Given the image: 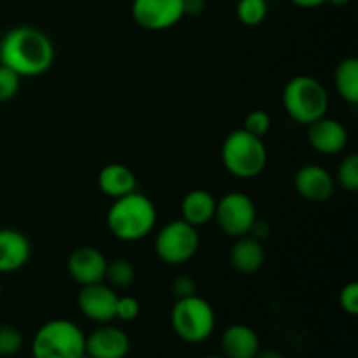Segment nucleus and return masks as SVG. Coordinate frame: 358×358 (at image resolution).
I'll return each mask as SVG.
<instances>
[{"label":"nucleus","instance_id":"nucleus-1","mask_svg":"<svg viewBox=\"0 0 358 358\" xmlns=\"http://www.w3.org/2000/svg\"><path fill=\"white\" fill-rule=\"evenodd\" d=\"M55 62V45L35 27H16L0 41V65L20 77H37L48 72Z\"/></svg>","mask_w":358,"mask_h":358},{"label":"nucleus","instance_id":"nucleus-2","mask_svg":"<svg viewBox=\"0 0 358 358\" xmlns=\"http://www.w3.org/2000/svg\"><path fill=\"white\" fill-rule=\"evenodd\" d=\"M157 222L152 199L142 192H129L114 199L107 212V227L121 241H140L149 236Z\"/></svg>","mask_w":358,"mask_h":358},{"label":"nucleus","instance_id":"nucleus-3","mask_svg":"<svg viewBox=\"0 0 358 358\" xmlns=\"http://www.w3.org/2000/svg\"><path fill=\"white\" fill-rule=\"evenodd\" d=\"M282 103L292 121L310 126L327 114L329 94L317 77L296 76L283 87Z\"/></svg>","mask_w":358,"mask_h":358},{"label":"nucleus","instance_id":"nucleus-4","mask_svg":"<svg viewBox=\"0 0 358 358\" xmlns=\"http://www.w3.org/2000/svg\"><path fill=\"white\" fill-rule=\"evenodd\" d=\"M30 348L34 358H83L86 334L72 320L55 318L35 332Z\"/></svg>","mask_w":358,"mask_h":358},{"label":"nucleus","instance_id":"nucleus-5","mask_svg":"<svg viewBox=\"0 0 358 358\" xmlns=\"http://www.w3.org/2000/svg\"><path fill=\"white\" fill-rule=\"evenodd\" d=\"M222 164L238 178H255L268 164V150L259 136L250 135L243 128L234 129L224 138L220 150Z\"/></svg>","mask_w":358,"mask_h":358},{"label":"nucleus","instance_id":"nucleus-6","mask_svg":"<svg viewBox=\"0 0 358 358\" xmlns=\"http://www.w3.org/2000/svg\"><path fill=\"white\" fill-rule=\"evenodd\" d=\"M170 324L182 341L199 345L212 338L217 318L212 304L194 294L185 299L175 301L170 313Z\"/></svg>","mask_w":358,"mask_h":358},{"label":"nucleus","instance_id":"nucleus-7","mask_svg":"<svg viewBox=\"0 0 358 358\" xmlns=\"http://www.w3.org/2000/svg\"><path fill=\"white\" fill-rule=\"evenodd\" d=\"M198 248V227L191 226L182 219L171 220L166 226H163V229L156 234V240H154L156 255L170 266H178L191 261Z\"/></svg>","mask_w":358,"mask_h":358},{"label":"nucleus","instance_id":"nucleus-8","mask_svg":"<svg viewBox=\"0 0 358 358\" xmlns=\"http://www.w3.org/2000/svg\"><path fill=\"white\" fill-rule=\"evenodd\" d=\"M213 219L226 236L240 238L250 234L257 220V210L254 201L243 192H227L217 201Z\"/></svg>","mask_w":358,"mask_h":358},{"label":"nucleus","instance_id":"nucleus-9","mask_svg":"<svg viewBox=\"0 0 358 358\" xmlns=\"http://www.w3.org/2000/svg\"><path fill=\"white\" fill-rule=\"evenodd\" d=\"M131 16L143 30L161 31L184 17V7L182 0H133Z\"/></svg>","mask_w":358,"mask_h":358},{"label":"nucleus","instance_id":"nucleus-10","mask_svg":"<svg viewBox=\"0 0 358 358\" xmlns=\"http://www.w3.org/2000/svg\"><path fill=\"white\" fill-rule=\"evenodd\" d=\"M117 297L110 285H105L103 282L93 283L80 289L77 296V306L87 320L96 324H110L112 320H115Z\"/></svg>","mask_w":358,"mask_h":358},{"label":"nucleus","instance_id":"nucleus-11","mask_svg":"<svg viewBox=\"0 0 358 358\" xmlns=\"http://www.w3.org/2000/svg\"><path fill=\"white\" fill-rule=\"evenodd\" d=\"M108 261L98 248L79 247L70 254L66 269L69 275L80 287L93 285V283L105 282Z\"/></svg>","mask_w":358,"mask_h":358},{"label":"nucleus","instance_id":"nucleus-12","mask_svg":"<svg viewBox=\"0 0 358 358\" xmlns=\"http://www.w3.org/2000/svg\"><path fill=\"white\" fill-rule=\"evenodd\" d=\"M129 348V336L115 325L103 324L86 336V355L90 358H126Z\"/></svg>","mask_w":358,"mask_h":358},{"label":"nucleus","instance_id":"nucleus-13","mask_svg":"<svg viewBox=\"0 0 358 358\" xmlns=\"http://www.w3.org/2000/svg\"><path fill=\"white\" fill-rule=\"evenodd\" d=\"M308 142L318 154L336 156L348 145V129L338 119L324 115L308 126Z\"/></svg>","mask_w":358,"mask_h":358},{"label":"nucleus","instance_id":"nucleus-14","mask_svg":"<svg viewBox=\"0 0 358 358\" xmlns=\"http://www.w3.org/2000/svg\"><path fill=\"white\" fill-rule=\"evenodd\" d=\"M294 185L301 198L308 201L322 203L332 198L336 191V180L324 166L318 164H304L297 170Z\"/></svg>","mask_w":358,"mask_h":358},{"label":"nucleus","instance_id":"nucleus-15","mask_svg":"<svg viewBox=\"0 0 358 358\" xmlns=\"http://www.w3.org/2000/svg\"><path fill=\"white\" fill-rule=\"evenodd\" d=\"M220 348L224 358H255L261 352V339L248 325L234 324L222 332Z\"/></svg>","mask_w":358,"mask_h":358},{"label":"nucleus","instance_id":"nucleus-16","mask_svg":"<svg viewBox=\"0 0 358 358\" xmlns=\"http://www.w3.org/2000/svg\"><path fill=\"white\" fill-rule=\"evenodd\" d=\"M31 254V245L21 231L0 229V273L23 268Z\"/></svg>","mask_w":358,"mask_h":358},{"label":"nucleus","instance_id":"nucleus-17","mask_svg":"<svg viewBox=\"0 0 358 358\" xmlns=\"http://www.w3.org/2000/svg\"><path fill=\"white\" fill-rule=\"evenodd\" d=\"M264 248L257 238L245 234L234 238V243L229 250V262L241 275H254L264 264Z\"/></svg>","mask_w":358,"mask_h":358},{"label":"nucleus","instance_id":"nucleus-18","mask_svg":"<svg viewBox=\"0 0 358 358\" xmlns=\"http://www.w3.org/2000/svg\"><path fill=\"white\" fill-rule=\"evenodd\" d=\"M136 175L131 168L121 163H110L98 173V187L105 196L117 199L136 191Z\"/></svg>","mask_w":358,"mask_h":358},{"label":"nucleus","instance_id":"nucleus-19","mask_svg":"<svg viewBox=\"0 0 358 358\" xmlns=\"http://www.w3.org/2000/svg\"><path fill=\"white\" fill-rule=\"evenodd\" d=\"M215 208L217 199L212 192L205 191V189H194V191H189L182 199L180 219L191 226L201 227L213 220Z\"/></svg>","mask_w":358,"mask_h":358},{"label":"nucleus","instance_id":"nucleus-20","mask_svg":"<svg viewBox=\"0 0 358 358\" xmlns=\"http://www.w3.org/2000/svg\"><path fill=\"white\" fill-rule=\"evenodd\" d=\"M334 86L339 96L350 105L358 103V59L350 56L339 62L334 72Z\"/></svg>","mask_w":358,"mask_h":358},{"label":"nucleus","instance_id":"nucleus-21","mask_svg":"<svg viewBox=\"0 0 358 358\" xmlns=\"http://www.w3.org/2000/svg\"><path fill=\"white\" fill-rule=\"evenodd\" d=\"M136 278V269L128 259H115L108 262L105 280L110 283L112 289H126L131 285Z\"/></svg>","mask_w":358,"mask_h":358},{"label":"nucleus","instance_id":"nucleus-22","mask_svg":"<svg viewBox=\"0 0 358 358\" xmlns=\"http://www.w3.org/2000/svg\"><path fill=\"white\" fill-rule=\"evenodd\" d=\"M236 14L245 27H257L268 16V3L266 0H240Z\"/></svg>","mask_w":358,"mask_h":358},{"label":"nucleus","instance_id":"nucleus-23","mask_svg":"<svg viewBox=\"0 0 358 358\" xmlns=\"http://www.w3.org/2000/svg\"><path fill=\"white\" fill-rule=\"evenodd\" d=\"M336 184L348 192L358 191V156L350 154L339 163L338 173H336Z\"/></svg>","mask_w":358,"mask_h":358},{"label":"nucleus","instance_id":"nucleus-24","mask_svg":"<svg viewBox=\"0 0 358 358\" xmlns=\"http://www.w3.org/2000/svg\"><path fill=\"white\" fill-rule=\"evenodd\" d=\"M23 348V334L9 324H0V357H13Z\"/></svg>","mask_w":358,"mask_h":358},{"label":"nucleus","instance_id":"nucleus-25","mask_svg":"<svg viewBox=\"0 0 358 358\" xmlns=\"http://www.w3.org/2000/svg\"><path fill=\"white\" fill-rule=\"evenodd\" d=\"M243 129L250 133V135L262 138L271 129V117H269V114L266 110L255 108V110L248 112L247 117H245Z\"/></svg>","mask_w":358,"mask_h":358},{"label":"nucleus","instance_id":"nucleus-26","mask_svg":"<svg viewBox=\"0 0 358 358\" xmlns=\"http://www.w3.org/2000/svg\"><path fill=\"white\" fill-rule=\"evenodd\" d=\"M20 79L21 77L16 72L0 65V103L13 100L16 96V93L20 91Z\"/></svg>","mask_w":358,"mask_h":358},{"label":"nucleus","instance_id":"nucleus-27","mask_svg":"<svg viewBox=\"0 0 358 358\" xmlns=\"http://www.w3.org/2000/svg\"><path fill=\"white\" fill-rule=\"evenodd\" d=\"M140 315V303L133 296H119L115 304V318L122 322L136 320Z\"/></svg>","mask_w":358,"mask_h":358},{"label":"nucleus","instance_id":"nucleus-28","mask_svg":"<svg viewBox=\"0 0 358 358\" xmlns=\"http://www.w3.org/2000/svg\"><path fill=\"white\" fill-rule=\"evenodd\" d=\"M339 306L345 313L350 317H357L358 315V283L350 282L339 292Z\"/></svg>","mask_w":358,"mask_h":358},{"label":"nucleus","instance_id":"nucleus-29","mask_svg":"<svg viewBox=\"0 0 358 358\" xmlns=\"http://www.w3.org/2000/svg\"><path fill=\"white\" fill-rule=\"evenodd\" d=\"M171 294H173L175 299H185V297L198 294V285H196L192 276L180 275L171 282Z\"/></svg>","mask_w":358,"mask_h":358},{"label":"nucleus","instance_id":"nucleus-30","mask_svg":"<svg viewBox=\"0 0 358 358\" xmlns=\"http://www.w3.org/2000/svg\"><path fill=\"white\" fill-rule=\"evenodd\" d=\"M206 6V0H182L184 7V16H198L203 13Z\"/></svg>","mask_w":358,"mask_h":358},{"label":"nucleus","instance_id":"nucleus-31","mask_svg":"<svg viewBox=\"0 0 358 358\" xmlns=\"http://www.w3.org/2000/svg\"><path fill=\"white\" fill-rule=\"evenodd\" d=\"M289 2H292L297 7H303V9H315V7L324 6L327 0H289Z\"/></svg>","mask_w":358,"mask_h":358},{"label":"nucleus","instance_id":"nucleus-32","mask_svg":"<svg viewBox=\"0 0 358 358\" xmlns=\"http://www.w3.org/2000/svg\"><path fill=\"white\" fill-rule=\"evenodd\" d=\"M255 358H285V357H283V353L278 352V350H273V348L262 350L261 348V352L257 353V357Z\"/></svg>","mask_w":358,"mask_h":358},{"label":"nucleus","instance_id":"nucleus-33","mask_svg":"<svg viewBox=\"0 0 358 358\" xmlns=\"http://www.w3.org/2000/svg\"><path fill=\"white\" fill-rule=\"evenodd\" d=\"M327 2H331L332 6H336V7H343V6H348L352 0H327Z\"/></svg>","mask_w":358,"mask_h":358},{"label":"nucleus","instance_id":"nucleus-34","mask_svg":"<svg viewBox=\"0 0 358 358\" xmlns=\"http://www.w3.org/2000/svg\"><path fill=\"white\" fill-rule=\"evenodd\" d=\"M203 358H224V357H219V355H208V357H203Z\"/></svg>","mask_w":358,"mask_h":358},{"label":"nucleus","instance_id":"nucleus-35","mask_svg":"<svg viewBox=\"0 0 358 358\" xmlns=\"http://www.w3.org/2000/svg\"><path fill=\"white\" fill-rule=\"evenodd\" d=\"M0 297H2V282H0Z\"/></svg>","mask_w":358,"mask_h":358}]
</instances>
